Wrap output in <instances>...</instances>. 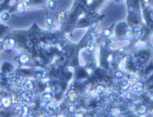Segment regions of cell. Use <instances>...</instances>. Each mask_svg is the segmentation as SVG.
<instances>
[{"label":"cell","mask_w":153,"mask_h":117,"mask_svg":"<svg viewBox=\"0 0 153 117\" xmlns=\"http://www.w3.org/2000/svg\"><path fill=\"white\" fill-rule=\"evenodd\" d=\"M65 98L70 104H75L79 100V95L75 90L69 89L67 91Z\"/></svg>","instance_id":"6da1fadb"},{"label":"cell","mask_w":153,"mask_h":117,"mask_svg":"<svg viewBox=\"0 0 153 117\" xmlns=\"http://www.w3.org/2000/svg\"><path fill=\"white\" fill-rule=\"evenodd\" d=\"M15 46L16 40L13 37H7L5 39L2 43V48L5 52L12 50Z\"/></svg>","instance_id":"7a4b0ae2"},{"label":"cell","mask_w":153,"mask_h":117,"mask_svg":"<svg viewBox=\"0 0 153 117\" xmlns=\"http://www.w3.org/2000/svg\"><path fill=\"white\" fill-rule=\"evenodd\" d=\"M59 108L56 104L51 102L49 103H47L45 104V111L48 115L50 116L54 115L56 113H57L59 112Z\"/></svg>","instance_id":"3957f363"},{"label":"cell","mask_w":153,"mask_h":117,"mask_svg":"<svg viewBox=\"0 0 153 117\" xmlns=\"http://www.w3.org/2000/svg\"><path fill=\"white\" fill-rule=\"evenodd\" d=\"M20 96H21L22 100L26 103L31 102L33 100V98L35 97V96L33 94V91H25V90H24L21 93Z\"/></svg>","instance_id":"277c9868"},{"label":"cell","mask_w":153,"mask_h":117,"mask_svg":"<svg viewBox=\"0 0 153 117\" xmlns=\"http://www.w3.org/2000/svg\"><path fill=\"white\" fill-rule=\"evenodd\" d=\"M9 96L13 106H15L21 104V102L22 100L21 96H19L17 93L12 92Z\"/></svg>","instance_id":"5b68a950"},{"label":"cell","mask_w":153,"mask_h":117,"mask_svg":"<svg viewBox=\"0 0 153 117\" xmlns=\"http://www.w3.org/2000/svg\"><path fill=\"white\" fill-rule=\"evenodd\" d=\"M22 88L25 91H33L35 89V84L32 80L29 79H26Z\"/></svg>","instance_id":"8992f818"},{"label":"cell","mask_w":153,"mask_h":117,"mask_svg":"<svg viewBox=\"0 0 153 117\" xmlns=\"http://www.w3.org/2000/svg\"><path fill=\"white\" fill-rule=\"evenodd\" d=\"M26 80L25 76L23 75H17L14 78V83L18 87H22L23 85Z\"/></svg>","instance_id":"52a82bcc"},{"label":"cell","mask_w":153,"mask_h":117,"mask_svg":"<svg viewBox=\"0 0 153 117\" xmlns=\"http://www.w3.org/2000/svg\"><path fill=\"white\" fill-rule=\"evenodd\" d=\"M30 61L29 55L26 53H22L19 57V62L21 64H27Z\"/></svg>","instance_id":"ba28073f"},{"label":"cell","mask_w":153,"mask_h":117,"mask_svg":"<svg viewBox=\"0 0 153 117\" xmlns=\"http://www.w3.org/2000/svg\"><path fill=\"white\" fill-rule=\"evenodd\" d=\"M30 1H31V0H24L22 2L19 4L16 7L17 11L23 12L24 11V10L25 9V8L27 7L28 6V5H29Z\"/></svg>","instance_id":"9c48e42d"},{"label":"cell","mask_w":153,"mask_h":117,"mask_svg":"<svg viewBox=\"0 0 153 117\" xmlns=\"http://www.w3.org/2000/svg\"><path fill=\"white\" fill-rule=\"evenodd\" d=\"M1 102L2 104V107L4 108H8L11 106H12V103L10 98V96H5L2 97L1 99Z\"/></svg>","instance_id":"30bf717a"},{"label":"cell","mask_w":153,"mask_h":117,"mask_svg":"<svg viewBox=\"0 0 153 117\" xmlns=\"http://www.w3.org/2000/svg\"><path fill=\"white\" fill-rule=\"evenodd\" d=\"M41 97H42V101L44 103H49V102H51V100L53 99V95H52L51 93L45 92L42 94Z\"/></svg>","instance_id":"8fae6325"},{"label":"cell","mask_w":153,"mask_h":117,"mask_svg":"<svg viewBox=\"0 0 153 117\" xmlns=\"http://www.w3.org/2000/svg\"><path fill=\"white\" fill-rule=\"evenodd\" d=\"M47 7L51 11H53L56 9L57 5V0H48L46 4Z\"/></svg>","instance_id":"7c38bea8"},{"label":"cell","mask_w":153,"mask_h":117,"mask_svg":"<svg viewBox=\"0 0 153 117\" xmlns=\"http://www.w3.org/2000/svg\"><path fill=\"white\" fill-rule=\"evenodd\" d=\"M46 75H47V73L44 70L39 69V70L35 71V76L37 80L43 79L44 77H46Z\"/></svg>","instance_id":"4fadbf2b"},{"label":"cell","mask_w":153,"mask_h":117,"mask_svg":"<svg viewBox=\"0 0 153 117\" xmlns=\"http://www.w3.org/2000/svg\"><path fill=\"white\" fill-rule=\"evenodd\" d=\"M66 11L65 10H63V11H61L58 15H57V21L59 23H63L65 20V18H66Z\"/></svg>","instance_id":"5bb4252c"},{"label":"cell","mask_w":153,"mask_h":117,"mask_svg":"<svg viewBox=\"0 0 153 117\" xmlns=\"http://www.w3.org/2000/svg\"><path fill=\"white\" fill-rule=\"evenodd\" d=\"M30 113V110L28 106L26 105H22V116H27Z\"/></svg>","instance_id":"9a60e30c"},{"label":"cell","mask_w":153,"mask_h":117,"mask_svg":"<svg viewBox=\"0 0 153 117\" xmlns=\"http://www.w3.org/2000/svg\"><path fill=\"white\" fill-rule=\"evenodd\" d=\"M85 46L87 48V49L89 50V51H93L94 49V44L93 42V40L90 39L88 40L85 44Z\"/></svg>","instance_id":"2e32d148"},{"label":"cell","mask_w":153,"mask_h":117,"mask_svg":"<svg viewBox=\"0 0 153 117\" xmlns=\"http://www.w3.org/2000/svg\"><path fill=\"white\" fill-rule=\"evenodd\" d=\"M0 18L3 21H7L10 18V15L8 12L4 11L0 14Z\"/></svg>","instance_id":"e0dca14e"},{"label":"cell","mask_w":153,"mask_h":117,"mask_svg":"<svg viewBox=\"0 0 153 117\" xmlns=\"http://www.w3.org/2000/svg\"><path fill=\"white\" fill-rule=\"evenodd\" d=\"M143 88V84L140 82H138L133 86V89L136 91H140Z\"/></svg>","instance_id":"ac0fdd59"},{"label":"cell","mask_w":153,"mask_h":117,"mask_svg":"<svg viewBox=\"0 0 153 117\" xmlns=\"http://www.w3.org/2000/svg\"><path fill=\"white\" fill-rule=\"evenodd\" d=\"M54 18L53 17H47L45 20V23H46L47 25L50 26H51L54 24Z\"/></svg>","instance_id":"d6986e66"},{"label":"cell","mask_w":153,"mask_h":117,"mask_svg":"<svg viewBox=\"0 0 153 117\" xmlns=\"http://www.w3.org/2000/svg\"><path fill=\"white\" fill-rule=\"evenodd\" d=\"M49 89H50V93H56L59 90L58 87L56 85H51V86H50Z\"/></svg>","instance_id":"ffe728a7"},{"label":"cell","mask_w":153,"mask_h":117,"mask_svg":"<svg viewBox=\"0 0 153 117\" xmlns=\"http://www.w3.org/2000/svg\"><path fill=\"white\" fill-rule=\"evenodd\" d=\"M128 86V83H127V81H123L121 84V87L123 89V90H126V88H127Z\"/></svg>","instance_id":"44dd1931"},{"label":"cell","mask_w":153,"mask_h":117,"mask_svg":"<svg viewBox=\"0 0 153 117\" xmlns=\"http://www.w3.org/2000/svg\"><path fill=\"white\" fill-rule=\"evenodd\" d=\"M69 110L71 113H75L76 110V106L74 105V104H71V105L69 107Z\"/></svg>","instance_id":"7402d4cb"},{"label":"cell","mask_w":153,"mask_h":117,"mask_svg":"<svg viewBox=\"0 0 153 117\" xmlns=\"http://www.w3.org/2000/svg\"><path fill=\"white\" fill-rule=\"evenodd\" d=\"M89 36H90V39L93 40V39L96 37V33L95 31H94V30H91V31L90 32Z\"/></svg>","instance_id":"603a6c76"},{"label":"cell","mask_w":153,"mask_h":117,"mask_svg":"<svg viewBox=\"0 0 153 117\" xmlns=\"http://www.w3.org/2000/svg\"><path fill=\"white\" fill-rule=\"evenodd\" d=\"M104 90V87L102 85H99L96 87V91L97 93H102Z\"/></svg>","instance_id":"cb8c5ba5"},{"label":"cell","mask_w":153,"mask_h":117,"mask_svg":"<svg viewBox=\"0 0 153 117\" xmlns=\"http://www.w3.org/2000/svg\"><path fill=\"white\" fill-rule=\"evenodd\" d=\"M133 31L136 34H137V35L140 34L142 33V30L139 27H135V28L133 30Z\"/></svg>","instance_id":"d4e9b609"},{"label":"cell","mask_w":153,"mask_h":117,"mask_svg":"<svg viewBox=\"0 0 153 117\" xmlns=\"http://www.w3.org/2000/svg\"><path fill=\"white\" fill-rule=\"evenodd\" d=\"M146 110V108L145 106L143 105H142L139 107V109H138V112H139L140 113H143Z\"/></svg>","instance_id":"484cf974"},{"label":"cell","mask_w":153,"mask_h":117,"mask_svg":"<svg viewBox=\"0 0 153 117\" xmlns=\"http://www.w3.org/2000/svg\"><path fill=\"white\" fill-rule=\"evenodd\" d=\"M115 76L118 78H120L123 76V73L121 71H118L115 73Z\"/></svg>","instance_id":"4316f807"},{"label":"cell","mask_w":153,"mask_h":117,"mask_svg":"<svg viewBox=\"0 0 153 117\" xmlns=\"http://www.w3.org/2000/svg\"><path fill=\"white\" fill-rule=\"evenodd\" d=\"M97 23L96 22H93V23H91V27H92V28L95 29V28L97 27Z\"/></svg>","instance_id":"83f0119b"},{"label":"cell","mask_w":153,"mask_h":117,"mask_svg":"<svg viewBox=\"0 0 153 117\" xmlns=\"http://www.w3.org/2000/svg\"><path fill=\"white\" fill-rule=\"evenodd\" d=\"M126 35H127V36H128V37H131V36H133V32L131 31H127V33H126Z\"/></svg>","instance_id":"f1b7e54d"},{"label":"cell","mask_w":153,"mask_h":117,"mask_svg":"<svg viewBox=\"0 0 153 117\" xmlns=\"http://www.w3.org/2000/svg\"><path fill=\"white\" fill-rule=\"evenodd\" d=\"M123 0H114V2H117V3H119V2H121Z\"/></svg>","instance_id":"f546056e"},{"label":"cell","mask_w":153,"mask_h":117,"mask_svg":"<svg viewBox=\"0 0 153 117\" xmlns=\"http://www.w3.org/2000/svg\"><path fill=\"white\" fill-rule=\"evenodd\" d=\"M2 107V102H1V99H0V109Z\"/></svg>","instance_id":"4dcf8cb0"}]
</instances>
